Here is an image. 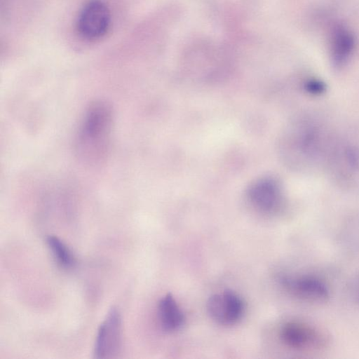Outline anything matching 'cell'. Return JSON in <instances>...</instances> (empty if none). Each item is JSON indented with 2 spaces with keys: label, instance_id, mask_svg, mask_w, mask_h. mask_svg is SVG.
<instances>
[{
  "label": "cell",
  "instance_id": "1",
  "mask_svg": "<svg viewBox=\"0 0 359 359\" xmlns=\"http://www.w3.org/2000/svg\"><path fill=\"white\" fill-rule=\"evenodd\" d=\"M114 121V109L109 102L97 100L88 105L75 140L76 154L81 161L95 165L106 160Z\"/></svg>",
  "mask_w": 359,
  "mask_h": 359
},
{
  "label": "cell",
  "instance_id": "2",
  "mask_svg": "<svg viewBox=\"0 0 359 359\" xmlns=\"http://www.w3.org/2000/svg\"><path fill=\"white\" fill-rule=\"evenodd\" d=\"M280 337L286 346L297 350H320L327 347L330 341L324 332L299 321L284 323L280 330Z\"/></svg>",
  "mask_w": 359,
  "mask_h": 359
},
{
  "label": "cell",
  "instance_id": "3",
  "mask_svg": "<svg viewBox=\"0 0 359 359\" xmlns=\"http://www.w3.org/2000/svg\"><path fill=\"white\" fill-rule=\"evenodd\" d=\"M110 21V12L107 5L101 0H89L79 13L76 27L82 37L97 40L106 34Z\"/></svg>",
  "mask_w": 359,
  "mask_h": 359
},
{
  "label": "cell",
  "instance_id": "4",
  "mask_svg": "<svg viewBox=\"0 0 359 359\" xmlns=\"http://www.w3.org/2000/svg\"><path fill=\"white\" fill-rule=\"evenodd\" d=\"M121 345V317L118 310L112 307L98 328L94 355L96 358H113L120 352Z\"/></svg>",
  "mask_w": 359,
  "mask_h": 359
},
{
  "label": "cell",
  "instance_id": "5",
  "mask_svg": "<svg viewBox=\"0 0 359 359\" xmlns=\"http://www.w3.org/2000/svg\"><path fill=\"white\" fill-rule=\"evenodd\" d=\"M279 280L288 292L302 300L320 303L327 301L330 297L328 286L316 276L282 275Z\"/></svg>",
  "mask_w": 359,
  "mask_h": 359
},
{
  "label": "cell",
  "instance_id": "6",
  "mask_svg": "<svg viewBox=\"0 0 359 359\" xmlns=\"http://www.w3.org/2000/svg\"><path fill=\"white\" fill-rule=\"evenodd\" d=\"M210 318L223 325H232L243 316L244 304L241 298L231 290L212 295L207 302Z\"/></svg>",
  "mask_w": 359,
  "mask_h": 359
},
{
  "label": "cell",
  "instance_id": "7",
  "mask_svg": "<svg viewBox=\"0 0 359 359\" xmlns=\"http://www.w3.org/2000/svg\"><path fill=\"white\" fill-rule=\"evenodd\" d=\"M248 198L257 210L264 214L277 212L283 203L280 184L271 178L261 179L252 184L248 189Z\"/></svg>",
  "mask_w": 359,
  "mask_h": 359
},
{
  "label": "cell",
  "instance_id": "8",
  "mask_svg": "<svg viewBox=\"0 0 359 359\" xmlns=\"http://www.w3.org/2000/svg\"><path fill=\"white\" fill-rule=\"evenodd\" d=\"M355 46L352 32L341 25H335L331 30L330 51L331 60L336 67H341L351 57Z\"/></svg>",
  "mask_w": 359,
  "mask_h": 359
},
{
  "label": "cell",
  "instance_id": "9",
  "mask_svg": "<svg viewBox=\"0 0 359 359\" xmlns=\"http://www.w3.org/2000/svg\"><path fill=\"white\" fill-rule=\"evenodd\" d=\"M158 314L161 326L168 332L177 330L184 321V313L170 294L165 295L159 301Z\"/></svg>",
  "mask_w": 359,
  "mask_h": 359
},
{
  "label": "cell",
  "instance_id": "10",
  "mask_svg": "<svg viewBox=\"0 0 359 359\" xmlns=\"http://www.w3.org/2000/svg\"><path fill=\"white\" fill-rule=\"evenodd\" d=\"M46 243L57 264L63 268L69 269L75 264V258L67 246L58 237L50 235L46 237Z\"/></svg>",
  "mask_w": 359,
  "mask_h": 359
},
{
  "label": "cell",
  "instance_id": "11",
  "mask_svg": "<svg viewBox=\"0 0 359 359\" xmlns=\"http://www.w3.org/2000/svg\"><path fill=\"white\" fill-rule=\"evenodd\" d=\"M304 88L306 92L312 95H320L325 91L326 86L322 81L311 79L305 83Z\"/></svg>",
  "mask_w": 359,
  "mask_h": 359
},
{
  "label": "cell",
  "instance_id": "12",
  "mask_svg": "<svg viewBox=\"0 0 359 359\" xmlns=\"http://www.w3.org/2000/svg\"><path fill=\"white\" fill-rule=\"evenodd\" d=\"M358 299H359V292H358Z\"/></svg>",
  "mask_w": 359,
  "mask_h": 359
}]
</instances>
